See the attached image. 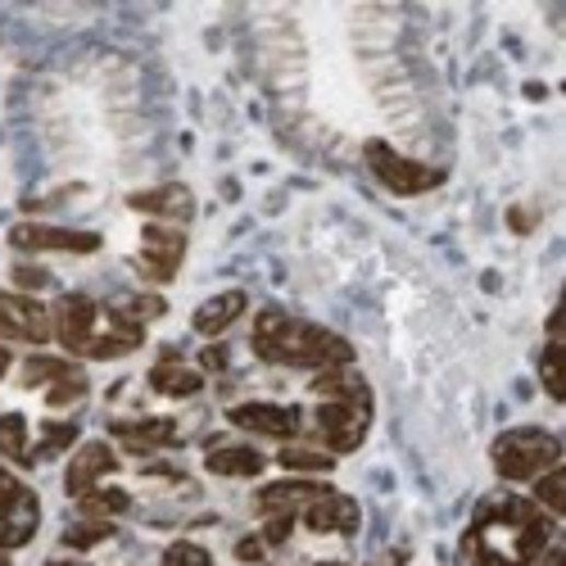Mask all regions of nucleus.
Segmentation results:
<instances>
[{
    "label": "nucleus",
    "mask_w": 566,
    "mask_h": 566,
    "mask_svg": "<svg viewBox=\"0 0 566 566\" xmlns=\"http://www.w3.org/2000/svg\"><path fill=\"white\" fill-rule=\"evenodd\" d=\"M254 354L263 362H286V368H313V372H331V368H349L354 362V345L345 336L313 322H294L277 309L258 313L254 322Z\"/></svg>",
    "instance_id": "nucleus-1"
},
{
    "label": "nucleus",
    "mask_w": 566,
    "mask_h": 566,
    "mask_svg": "<svg viewBox=\"0 0 566 566\" xmlns=\"http://www.w3.org/2000/svg\"><path fill=\"white\" fill-rule=\"evenodd\" d=\"M562 462V440L553 430L540 426H521V430H504L494 440V472L504 481H535L548 467Z\"/></svg>",
    "instance_id": "nucleus-2"
},
{
    "label": "nucleus",
    "mask_w": 566,
    "mask_h": 566,
    "mask_svg": "<svg viewBox=\"0 0 566 566\" xmlns=\"http://www.w3.org/2000/svg\"><path fill=\"white\" fill-rule=\"evenodd\" d=\"M368 426H372V390L368 385L345 398H326L317 408V430L331 453H354L368 440Z\"/></svg>",
    "instance_id": "nucleus-3"
},
{
    "label": "nucleus",
    "mask_w": 566,
    "mask_h": 566,
    "mask_svg": "<svg viewBox=\"0 0 566 566\" xmlns=\"http://www.w3.org/2000/svg\"><path fill=\"white\" fill-rule=\"evenodd\" d=\"M368 169L377 173V182L390 190V195H421V190H436L444 182L440 169H426V163L408 159V154H398L394 146L385 141H368Z\"/></svg>",
    "instance_id": "nucleus-4"
},
{
    "label": "nucleus",
    "mask_w": 566,
    "mask_h": 566,
    "mask_svg": "<svg viewBox=\"0 0 566 566\" xmlns=\"http://www.w3.org/2000/svg\"><path fill=\"white\" fill-rule=\"evenodd\" d=\"M186 254V236L182 227L169 222H146L141 227V254H137V273L146 281H173Z\"/></svg>",
    "instance_id": "nucleus-5"
},
{
    "label": "nucleus",
    "mask_w": 566,
    "mask_h": 566,
    "mask_svg": "<svg viewBox=\"0 0 566 566\" xmlns=\"http://www.w3.org/2000/svg\"><path fill=\"white\" fill-rule=\"evenodd\" d=\"M0 340L46 345V340H55V313L42 304V299L0 294Z\"/></svg>",
    "instance_id": "nucleus-6"
},
{
    "label": "nucleus",
    "mask_w": 566,
    "mask_h": 566,
    "mask_svg": "<svg viewBox=\"0 0 566 566\" xmlns=\"http://www.w3.org/2000/svg\"><path fill=\"white\" fill-rule=\"evenodd\" d=\"M10 245L23 254H37V250H63V254H95L100 236L95 231H73V227H42V222H19L10 231Z\"/></svg>",
    "instance_id": "nucleus-7"
},
{
    "label": "nucleus",
    "mask_w": 566,
    "mask_h": 566,
    "mask_svg": "<svg viewBox=\"0 0 566 566\" xmlns=\"http://www.w3.org/2000/svg\"><path fill=\"white\" fill-rule=\"evenodd\" d=\"M37 521H42V508H37V494L27 485H14L10 494H0V553L23 548L37 535Z\"/></svg>",
    "instance_id": "nucleus-8"
},
{
    "label": "nucleus",
    "mask_w": 566,
    "mask_h": 566,
    "mask_svg": "<svg viewBox=\"0 0 566 566\" xmlns=\"http://www.w3.org/2000/svg\"><path fill=\"white\" fill-rule=\"evenodd\" d=\"M227 421L241 430H254V436H273V440H294L299 426H304L299 408H290V404H236V408H227Z\"/></svg>",
    "instance_id": "nucleus-9"
},
{
    "label": "nucleus",
    "mask_w": 566,
    "mask_h": 566,
    "mask_svg": "<svg viewBox=\"0 0 566 566\" xmlns=\"http://www.w3.org/2000/svg\"><path fill=\"white\" fill-rule=\"evenodd\" d=\"M95 299L86 294H63L59 309H55V336L69 354H86L95 340Z\"/></svg>",
    "instance_id": "nucleus-10"
},
{
    "label": "nucleus",
    "mask_w": 566,
    "mask_h": 566,
    "mask_svg": "<svg viewBox=\"0 0 566 566\" xmlns=\"http://www.w3.org/2000/svg\"><path fill=\"white\" fill-rule=\"evenodd\" d=\"M299 517H304V525L313 530V535H354V530L362 525L358 504L349 494H336V489H326L317 504H309Z\"/></svg>",
    "instance_id": "nucleus-11"
},
{
    "label": "nucleus",
    "mask_w": 566,
    "mask_h": 566,
    "mask_svg": "<svg viewBox=\"0 0 566 566\" xmlns=\"http://www.w3.org/2000/svg\"><path fill=\"white\" fill-rule=\"evenodd\" d=\"M326 489H331L326 481H277V485H263L254 504L268 517H299L309 504H317Z\"/></svg>",
    "instance_id": "nucleus-12"
},
{
    "label": "nucleus",
    "mask_w": 566,
    "mask_h": 566,
    "mask_svg": "<svg viewBox=\"0 0 566 566\" xmlns=\"http://www.w3.org/2000/svg\"><path fill=\"white\" fill-rule=\"evenodd\" d=\"M109 472H118V453L109 444H100V440L95 444H82L78 458L69 462V472H63V489H69L73 498H82V494L95 489L100 476H109Z\"/></svg>",
    "instance_id": "nucleus-13"
},
{
    "label": "nucleus",
    "mask_w": 566,
    "mask_h": 566,
    "mask_svg": "<svg viewBox=\"0 0 566 566\" xmlns=\"http://www.w3.org/2000/svg\"><path fill=\"white\" fill-rule=\"evenodd\" d=\"M137 213H154V218H173V222H190L195 218V195L182 182L169 186H154V190H137L127 199Z\"/></svg>",
    "instance_id": "nucleus-14"
},
{
    "label": "nucleus",
    "mask_w": 566,
    "mask_h": 566,
    "mask_svg": "<svg viewBox=\"0 0 566 566\" xmlns=\"http://www.w3.org/2000/svg\"><path fill=\"white\" fill-rule=\"evenodd\" d=\"M109 430H114V436L123 440V449H131V453H154V449H169V444H177V421H173V417L114 421Z\"/></svg>",
    "instance_id": "nucleus-15"
},
{
    "label": "nucleus",
    "mask_w": 566,
    "mask_h": 566,
    "mask_svg": "<svg viewBox=\"0 0 566 566\" xmlns=\"http://www.w3.org/2000/svg\"><path fill=\"white\" fill-rule=\"evenodd\" d=\"M245 290H222V294H213V299H205V304L195 309V317H190V326L199 331V336H222V331L236 322L241 313H245Z\"/></svg>",
    "instance_id": "nucleus-16"
},
{
    "label": "nucleus",
    "mask_w": 566,
    "mask_h": 566,
    "mask_svg": "<svg viewBox=\"0 0 566 566\" xmlns=\"http://www.w3.org/2000/svg\"><path fill=\"white\" fill-rule=\"evenodd\" d=\"M150 385L159 394H169V398H190V394L205 390V372H195V368H186V362H177V354H163L150 368Z\"/></svg>",
    "instance_id": "nucleus-17"
},
{
    "label": "nucleus",
    "mask_w": 566,
    "mask_h": 566,
    "mask_svg": "<svg viewBox=\"0 0 566 566\" xmlns=\"http://www.w3.org/2000/svg\"><path fill=\"white\" fill-rule=\"evenodd\" d=\"M205 467L213 476H258L263 472V453H254L245 444H227V449H213L205 458Z\"/></svg>",
    "instance_id": "nucleus-18"
},
{
    "label": "nucleus",
    "mask_w": 566,
    "mask_h": 566,
    "mask_svg": "<svg viewBox=\"0 0 566 566\" xmlns=\"http://www.w3.org/2000/svg\"><path fill=\"white\" fill-rule=\"evenodd\" d=\"M163 313H169V299H159V294H123V299H109V317L114 322L141 326V322L163 317Z\"/></svg>",
    "instance_id": "nucleus-19"
},
{
    "label": "nucleus",
    "mask_w": 566,
    "mask_h": 566,
    "mask_svg": "<svg viewBox=\"0 0 566 566\" xmlns=\"http://www.w3.org/2000/svg\"><path fill=\"white\" fill-rule=\"evenodd\" d=\"M146 345V331L141 326H131V322H114L109 326V336H95L86 358H118V354H131V349H141Z\"/></svg>",
    "instance_id": "nucleus-20"
},
{
    "label": "nucleus",
    "mask_w": 566,
    "mask_h": 566,
    "mask_svg": "<svg viewBox=\"0 0 566 566\" xmlns=\"http://www.w3.org/2000/svg\"><path fill=\"white\" fill-rule=\"evenodd\" d=\"M63 377H78V362H69V358H46V354H37V358L23 362V385H55V381H63Z\"/></svg>",
    "instance_id": "nucleus-21"
},
{
    "label": "nucleus",
    "mask_w": 566,
    "mask_h": 566,
    "mask_svg": "<svg viewBox=\"0 0 566 566\" xmlns=\"http://www.w3.org/2000/svg\"><path fill=\"white\" fill-rule=\"evenodd\" d=\"M127 508H131L127 489H91V494H82V512H86V517H95V521L123 517Z\"/></svg>",
    "instance_id": "nucleus-22"
},
{
    "label": "nucleus",
    "mask_w": 566,
    "mask_h": 566,
    "mask_svg": "<svg viewBox=\"0 0 566 566\" xmlns=\"http://www.w3.org/2000/svg\"><path fill=\"white\" fill-rule=\"evenodd\" d=\"M0 453L14 458V462H32V449H27V421H23V413H5V417H0Z\"/></svg>",
    "instance_id": "nucleus-23"
},
{
    "label": "nucleus",
    "mask_w": 566,
    "mask_h": 566,
    "mask_svg": "<svg viewBox=\"0 0 566 566\" xmlns=\"http://www.w3.org/2000/svg\"><path fill=\"white\" fill-rule=\"evenodd\" d=\"M105 540H114V521L86 517V521H78V525L63 530V544H69V548H95V544H105Z\"/></svg>",
    "instance_id": "nucleus-24"
},
{
    "label": "nucleus",
    "mask_w": 566,
    "mask_h": 566,
    "mask_svg": "<svg viewBox=\"0 0 566 566\" xmlns=\"http://www.w3.org/2000/svg\"><path fill=\"white\" fill-rule=\"evenodd\" d=\"M277 462H281L286 472H331V453H322V449H304V444H286Z\"/></svg>",
    "instance_id": "nucleus-25"
},
{
    "label": "nucleus",
    "mask_w": 566,
    "mask_h": 566,
    "mask_svg": "<svg viewBox=\"0 0 566 566\" xmlns=\"http://www.w3.org/2000/svg\"><path fill=\"white\" fill-rule=\"evenodd\" d=\"M535 498L548 508V517H562V512H566V472L548 467V472L535 481Z\"/></svg>",
    "instance_id": "nucleus-26"
},
{
    "label": "nucleus",
    "mask_w": 566,
    "mask_h": 566,
    "mask_svg": "<svg viewBox=\"0 0 566 566\" xmlns=\"http://www.w3.org/2000/svg\"><path fill=\"white\" fill-rule=\"evenodd\" d=\"M73 444H78V426H73V421H50L46 436H42V449L32 453V462H37V458H55V453L73 449Z\"/></svg>",
    "instance_id": "nucleus-27"
},
{
    "label": "nucleus",
    "mask_w": 566,
    "mask_h": 566,
    "mask_svg": "<svg viewBox=\"0 0 566 566\" xmlns=\"http://www.w3.org/2000/svg\"><path fill=\"white\" fill-rule=\"evenodd\" d=\"M540 381H544L548 398H562V394H566V385H562V340H557V336L548 340V349H544V358H540Z\"/></svg>",
    "instance_id": "nucleus-28"
},
{
    "label": "nucleus",
    "mask_w": 566,
    "mask_h": 566,
    "mask_svg": "<svg viewBox=\"0 0 566 566\" xmlns=\"http://www.w3.org/2000/svg\"><path fill=\"white\" fill-rule=\"evenodd\" d=\"M163 566H213V557H209V548L177 540V544H169V553H163Z\"/></svg>",
    "instance_id": "nucleus-29"
},
{
    "label": "nucleus",
    "mask_w": 566,
    "mask_h": 566,
    "mask_svg": "<svg viewBox=\"0 0 566 566\" xmlns=\"http://www.w3.org/2000/svg\"><path fill=\"white\" fill-rule=\"evenodd\" d=\"M82 394H86V377L78 372V377L55 381V385H50V394H46V404H50V408H69V404H78Z\"/></svg>",
    "instance_id": "nucleus-30"
},
{
    "label": "nucleus",
    "mask_w": 566,
    "mask_h": 566,
    "mask_svg": "<svg viewBox=\"0 0 566 566\" xmlns=\"http://www.w3.org/2000/svg\"><path fill=\"white\" fill-rule=\"evenodd\" d=\"M14 286H23V290H46V286H50V273H46V268H32V263H19V268H14Z\"/></svg>",
    "instance_id": "nucleus-31"
},
{
    "label": "nucleus",
    "mask_w": 566,
    "mask_h": 566,
    "mask_svg": "<svg viewBox=\"0 0 566 566\" xmlns=\"http://www.w3.org/2000/svg\"><path fill=\"white\" fill-rule=\"evenodd\" d=\"M290 525H294V517H268V525H263V544H286L290 540Z\"/></svg>",
    "instance_id": "nucleus-32"
},
{
    "label": "nucleus",
    "mask_w": 566,
    "mask_h": 566,
    "mask_svg": "<svg viewBox=\"0 0 566 566\" xmlns=\"http://www.w3.org/2000/svg\"><path fill=\"white\" fill-rule=\"evenodd\" d=\"M199 368H205V372H222L227 368V349L222 345H209L205 354H199Z\"/></svg>",
    "instance_id": "nucleus-33"
},
{
    "label": "nucleus",
    "mask_w": 566,
    "mask_h": 566,
    "mask_svg": "<svg viewBox=\"0 0 566 566\" xmlns=\"http://www.w3.org/2000/svg\"><path fill=\"white\" fill-rule=\"evenodd\" d=\"M263 548H268V544H263L258 535H245V540L236 544V557H241V562H263Z\"/></svg>",
    "instance_id": "nucleus-34"
},
{
    "label": "nucleus",
    "mask_w": 566,
    "mask_h": 566,
    "mask_svg": "<svg viewBox=\"0 0 566 566\" xmlns=\"http://www.w3.org/2000/svg\"><path fill=\"white\" fill-rule=\"evenodd\" d=\"M530 566H566V553H562L557 544H548V548H544L535 562H530Z\"/></svg>",
    "instance_id": "nucleus-35"
},
{
    "label": "nucleus",
    "mask_w": 566,
    "mask_h": 566,
    "mask_svg": "<svg viewBox=\"0 0 566 566\" xmlns=\"http://www.w3.org/2000/svg\"><path fill=\"white\" fill-rule=\"evenodd\" d=\"M508 222H512V231H530V227H535V213L512 209V213H508Z\"/></svg>",
    "instance_id": "nucleus-36"
},
{
    "label": "nucleus",
    "mask_w": 566,
    "mask_h": 566,
    "mask_svg": "<svg viewBox=\"0 0 566 566\" xmlns=\"http://www.w3.org/2000/svg\"><path fill=\"white\" fill-rule=\"evenodd\" d=\"M10 362H14V358H10V349H5V345H0V377H5V372H10Z\"/></svg>",
    "instance_id": "nucleus-37"
},
{
    "label": "nucleus",
    "mask_w": 566,
    "mask_h": 566,
    "mask_svg": "<svg viewBox=\"0 0 566 566\" xmlns=\"http://www.w3.org/2000/svg\"><path fill=\"white\" fill-rule=\"evenodd\" d=\"M14 485H19V481H14V476H10V472H0V494H10V489H14Z\"/></svg>",
    "instance_id": "nucleus-38"
},
{
    "label": "nucleus",
    "mask_w": 566,
    "mask_h": 566,
    "mask_svg": "<svg viewBox=\"0 0 566 566\" xmlns=\"http://www.w3.org/2000/svg\"><path fill=\"white\" fill-rule=\"evenodd\" d=\"M46 566H86V562H63V557H55V562H46Z\"/></svg>",
    "instance_id": "nucleus-39"
},
{
    "label": "nucleus",
    "mask_w": 566,
    "mask_h": 566,
    "mask_svg": "<svg viewBox=\"0 0 566 566\" xmlns=\"http://www.w3.org/2000/svg\"><path fill=\"white\" fill-rule=\"evenodd\" d=\"M398 562H404V553H398V557H394V562H385V566H398Z\"/></svg>",
    "instance_id": "nucleus-40"
},
{
    "label": "nucleus",
    "mask_w": 566,
    "mask_h": 566,
    "mask_svg": "<svg viewBox=\"0 0 566 566\" xmlns=\"http://www.w3.org/2000/svg\"><path fill=\"white\" fill-rule=\"evenodd\" d=\"M317 566H345V562H317Z\"/></svg>",
    "instance_id": "nucleus-41"
},
{
    "label": "nucleus",
    "mask_w": 566,
    "mask_h": 566,
    "mask_svg": "<svg viewBox=\"0 0 566 566\" xmlns=\"http://www.w3.org/2000/svg\"><path fill=\"white\" fill-rule=\"evenodd\" d=\"M0 566H10V557H5V553H0Z\"/></svg>",
    "instance_id": "nucleus-42"
}]
</instances>
